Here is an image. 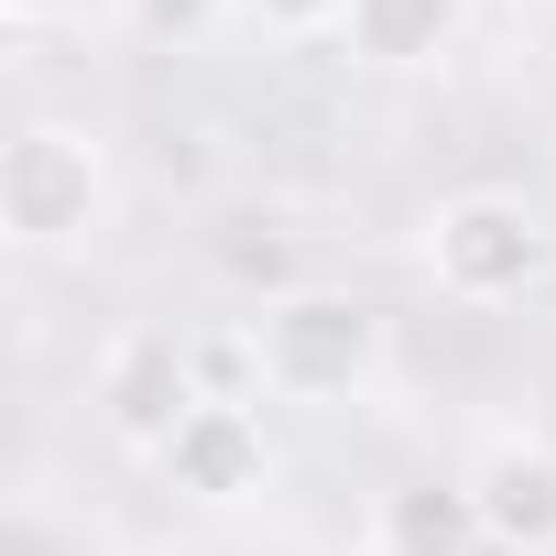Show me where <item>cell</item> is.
<instances>
[{
  "label": "cell",
  "instance_id": "cell-1",
  "mask_svg": "<svg viewBox=\"0 0 556 556\" xmlns=\"http://www.w3.org/2000/svg\"><path fill=\"white\" fill-rule=\"evenodd\" d=\"M251 328H262V393H273V404L339 415V404H371L382 371H393V328H382V306L350 295V285H285Z\"/></svg>",
  "mask_w": 556,
  "mask_h": 556
},
{
  "label": "cell",
  "instance_id": "cell-2",
  "mask_svg": "<svg viewBox=\"0 0 556 556\" xmlns=\"http://www.w3.org/2000/svg\"><path fill=\"white\" fill-rule=\"evenodd\" d=\"M415 262H426V285H437L447 306H523V295L545 285V262H556V229H545V207L513 197V186H458V197L426 207Z\"/></svg>",
  "mask_w": 556,
  "mask_h": 556
},
{
  "label": "cell",
  "instance_id": "cell-3",
  "mask_svg": "<svg viewBox=\"0 0 556 556\" xmlns=\"http://www.w3.org/2000/svg\"><path fill=\"white\" fill-rule=\"evenodd\" d=\"M121 186H110V142L88 121H23L12 153H0V229H12L23 262H55V251H88L110 229Z\"/></svg>",
  "mask_w": 556,
  "mask_h": 556
},
{
  "label": "cell",
  "instance_id": "cell-4",
  "mask_svg": "<svg viewBox=\"0 0 556 556\" xmlns=\"http://www.w3.org/2000/svg\"><path fill=\"white\" fill-rule=\"evenodd\" d=\"M88 393H99V426H110L131 458H164V437L207 404L175 328H121V339L99 350V382H88Z\"/></svg>",
  "mask_w": 556,
  "mask_h": 556
},
{
  "label": "cell",
  "instance_id": "cell-5",
  "mask_svg": "<svg viewBox=\"0 0 556 556\" xmlns=\"http://www.w3.org/2000/svg\"><path fill=\"white\" fill-rule=\"evenodd\" d=\"M164 491L207 502V513H240L273 491V437H262V404H197L175 437H164Z\"/></svg>",
  "mask_w": 556,
  "mask_h": 556
},
{
  "label": "cell",
  "instance_id": "cell-6",
  "mask_svg": "<svg viewBox=\"0 0 556 556\" xmlns=\"http://www.w3.org/2000/svg\"><path fill=\"white\" fill-rule=\"evenodd\" d=\"M458 480H469V502H480L491 556H545V545H556V437L502 426Z\"/></svg>",
  "mask_w": 556,
  "mask_h": 556
},
{
  "label": "cell",
  "instance_id": "cell-7",
  "mask_svg": "<svg viewBox=\"0 0 556 556\" xmlns=\"http://www.w3.org/2000/svg\"><path fill=\"white\" fill-rule=\"evenodd\" d=\"M458 34H469V0H350L339 12V45L371 77H426L458 55Z\"/></svg>",
  "mask_w": 556,
  "mask_h": 556
},
{
  "label": "cell",
  "instance_id": "cell-8",
  "mask_svg": "<svg viewBox=\"0 0 556 556\" xmlns=\"http://www.w3.org/2000/svg\"><path fill=\"white\" fill-rule=\"evenodd\" d=\"M371 556H491L469 480H393L371 502Z\"/></svg>",
  "mask_w": 556,
  "mask_h": 556
},
{
  "label": "cell",
  "instance_id": "cell-9",
  "mask_svg": "<svg viewBox=\"0 0 556 556\" xmlns=\"http://www.w3.org/2000/svg\"><path fill=\"white\" fill-rule=\"evenodd\" d=\"M186 361H197V393H207V404H262V328H251V317L186 328Z\"/></svg>",
  "mask_w": 556,
  "mask_h": 556
},
{
  "label": "cell",
  "instance_id": "cell-10",
  "mask_svg": "<svg viewBox=\"0 0 556 556\" xmlns=\"http://www.w3.org/2000/svg\"><path fill=\"white\" fill-rule=\"evenodd\" d=\"M229 12H240V0H121V23H131L142 45H175V55H186V45H207Z\"/></svg>",
  "mask_w": 556,
  "mask_h": 556
},
{
  "label": "cell",
  "instance_id": "cell-11",
  "mask_svg": "<svg viewBox=\"0 0 556 556\" xmlns=\"http://www.w3.org/2000/svg\"><path fill=\"white\" fill-rule=\"evenodd\" d=\"M240 12H251L273 45H317V34H339V12H350V0H240Z\"/></svg>",
  "mask_w": 556,
  "mask_h": 556
},
{
  "label": "cell",
  "instance_id": "cell-12",
  "mask_svg": "<svg viewBox=\"0 0 556 556\" xmlns=\"http://www.w3.org/2000/svg\"><path fill=\"white\" fill-rule=\"evenodd\" d=\"M77 12V0H0V23H12V34H55Z\"/></svg>",
  "mask_w": 556,
  "mask_h": 556
},
{
  "label": "cell",
  "instance_id": "cell-13",
  "mask_svg": "<svg viewBox=\"0 0 556 556\" xmlns=\"http://www.w3.org/2000/svg\"><path fill=\"white\" fill-rule=\"evenodd\" d=\"M545 556H556V545H545Z\"/></svg>",
  "mask_w": 556,
  "mask_h": 556
}]
</instances>
